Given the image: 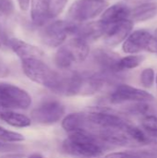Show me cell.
Wrapping results in <instances>:
<instances>
[{"label": "cell", "instance_id": "30bf717a", "mask_svg": "<svg viewBox=\"0 0 157 158\" xmlns=\"http://www.w3.org/2000/svg\"><path fill=\"white\" fill-rule=\"evenodd\" d=\"M109 101L113 105H122L125 103H150L154 101V96L143 89H139L128 84H119L111 93Z\"/></svg>", "mask_w": 157, "mask_h": 158}, {"label": "cell", "instance_id": "7a4b0ae2", "mask_svg": "<svg viewBox=\"0 0 157 158\" xmlns=\"http://www.w3.org/2000/svg\"><path fill=\"white\" fill-rule=\"evenodd\" d=\"M21 67L24 74L31 81L53 92L57 88L61 79V73L53 70L42 59L30 58L21 60Z\"/></svg>", "mask_w": 157, "mask_h": 158}, {"label": "cell", "instance_id": "9c48e42d", "mask_svg": "<svg viewBox=\"0 0 157 158\" xmlns=\"http://www.w3.org/2000/svg\"><path fill=\"white\" fill-rule=\"evenodd\" d=\"M65 115V106L57 100H46L35 107L31 113V120L42 125H52L60 121Z\"/></svg>", "mask_w": 157, "mask_h": 158}, {"label": "cell", "instance_id": "d4e9b609", "mask_svg": "<svg viewBox=\"0 0 157 158\" xmlns=\"http://www.w3.org/2000/svg\"><path fill=\"white\" fill-rule=\"evenodd\" d=\"M68 0H49L50 19L58 16L65 8Z\"/></svg>", "mask_w": 157, "mask_h": 158}, {"label": "cell", "instance_id": "277c9868", "mask_svg": "<svg viewBox=\"0 0 157 158\" xmlns=\"http://www.w3.org/2000/svg\"><path fill=\"white\" fill-rule=\"evenodd\" d=\"M107 6L105 0H77L68 9V21L77 23L93 19L103 13Z\"/></svg>", "mask_w": 157, "mask_h": 158}, {"label": "cell", "instance_id": "7402d4cb", "mask_svg": "<svg viewBox=\"0 0 157 158\" xmlns=\"http://www.w3.org/2000/svg\"><path fill=\"white\" fill-rule=\"evenodd\" d=\"M142 129L152 139L157 138V117L155 115H146L142 118Z\"/></svg>", "mask_w": 157, "mask_h": 158}, {"label": "cell", "instance_id": "5bb4252c", "mask_svg": "<svg viewBox=\"0 0 157 158\" xmlns=\"http://www.w3.org/2000/svg\"><path fill=\"white\" fill-rule=\"evenodd\" d=\"M6 45L9 46L12 49V51L21 60L30 59V58L42 59V57L43 56V53L41 49H39L38 47H36L32 44H30L26 42L19 40L17 38L11 37L8 40Z\"/></svg>", "mask_w": 157, "mask_h": 158}, {"label": "cell", "instance_id": "8992f818", "mask_svg": "<svg viewBox=\"0 0 157 158\" xmlns=\"http://www.w3.org/2000/svg\"><path fill=\"white\" fill-rule=\"evenodd\" d=\"M76 23L65 20H55L48 23L42 31L41 37L49 47H58L63 44L68 35H74Z\"/></svg>", "mask_w": 157, "mask_h": 158}, {"label": "cell", "instance_id": "7c38bea8", "mask_svg": "<svg viewBox=\"0 0 157 158\" xmlns=\"http://www.w3.org/2000/svg\"><path fill=\"white\" fill-rule=\"evenodd\" d=\"M93 58L95 64L100 68L101 72L111 75L119 73L118 69V63L120 59V56L118 54L100 48L93 52Z\"/></svg>", "mask_w": 157, "mask_h": 158}, {"label": "cell", "instance_id": "83f0119b", "mask_svg": "<svg viewBox=\"0 0 157 158\" xmlns=\"http://www.w3.org/2000/svg\"><path fill=\"white\" fill-rule=\"evenodd\" d=\"M9 74V69L8 67L0 60V78H5L6 76H8Z\"/></svg>", "mask_w": 157, "mask_h": 158}, {"label": "cell", "instance_id": "484cf974", "mask_svg": "<svg viewBox=\"0 0 157 158\" xmlns=\"http://www.w3.org/2000/svg\"><path fill=\"white\" fill-rule=\"evenodd\" d=\"M14 9L12 0H0V21L10 17L14 13Z\"/></svg>", "mask_w": 157, "mask_h": 158}, {"label": "cell", "instance_id": "ac0fdd59", "mask_svg": "<svg viewBox=\"0 0 157 158\" xmlns=\"http://www.w3.org/2000/svg\"><path fill=\"white\" fill-rule=\"evenodd\" d=\"M157 15V2H145L138 5L130 10V19L131 21H147Z\"/></svg>", "mask_w": 157, "mask_h": 158}, {"label": "cell", "instance_id": "4316f807", "mask_svg": "<svg viewBox=\"0 0 157 158\" xmlns=\"http://www.w3.org/2000/svg\"><path fill=\"white\" fill-rule=\"evenodd\" d=\"M102 158H143V151H124L110 153Z\"/></svg>", "mask_w": 157, "mask_h": 158}, {"label": "cell", "instance_id": "4dcf8cb0", "mask_svg": "<svg viewBox=\"0 0 157 158\" xmlns=\"http://www.w3.org/2000/svg\"><path fill=\"white\" fill-rule=\"evenodd\" d=\"M0 158H24V156L20 154H8V155L3 156Z\"/></svg>", "mask_w": 157, "mask_h": 158}, {"label": "cell", "instance_id": "ffe728a7", "mask_svg": "<svg viewBox=\"0 0 157 158\" xmlns=\"http://www.w3.org/2000/svg\"><path fill=\"white\" fill-rule=\"evenodd\" d=\"M124 132L131 139L135 144L139 145H149L154 143V139L149 137L146 132L140 127H137L130 123L124 130Z\"/></svg>", "mask_w": 157, "mask_h": 158}, {"label": "cell", "instance_id": "1f68e13d", "mask_svg": "<svg viewBox=\"0 0 157 158\" xmlns=\"http://www.w3.org/2000/svg\"><path fill=\"white\" fill-rule=\"evenodd\" d=\"M28 158H44L43 156H41L40 154H32Z\"/></svg>", "mask_w": 157, "mask_h": 158}, {"label": "cell", "instance_id": "6da1fadb", "mask_svg": "<svg viewBox=\"0 0 157 158\" xmlns=\"http://www.w3.org/2000/svg\"><path fill=\"white\" fill-rule=\"evenodd\" d=\"M108 148L96 135L88 131L69 133L62 143V150L66 154L81 158L101 157Z\"/></svg>", "mask_w": 157, "mask_h": 158}, {"label": "cell", "instance_id": "52a82bcc", "mask_svg": "<svg viewBox=\"0 0 157 158\" xmlns=\"http://www.w3.org/2000/svg\"><path fill=\"white\" fill-rule=\"evenodd\" d=\"M122 49L130 55H137L142 51L157 54V39L148 31L137 30L126 38Z\"/></svg>", "mask_w": 157, "mask_h": 158}, {"label": "cell", "instance_id": "f1b7e54d", "mask_svg": "<svg viewBox=\"0 0 157 158\" xmlns=\"http://www.w3.org/2000/svg\"><path fill=\"white\" fill-rule=\"evenodd\" d=\"M17 149V146L10 145L8 143H2L0 142V151H14Z\"/></svg>", "mask_w": 157, "mask_h": 158}, {"label": "cell", "instance_id": "8fae6325", "mask_svg": "<svg viewBox=\"0 0 157 158\" xmlns=\"http://www.w3.org/2000/svg\"><path fill=\"white\" fill-rule=\"evenodd\" d=\"M132 28L133 21L130 19H125L112 25H108V28L104 35L105 44L109 47L118 45L130 34Z\"/></svg>", "mask_w": 157, "mask_h": 158}, {"label": "cell", "instance_id": "ba28073f", "mask_svg": "<svg viewBox=\"0 0 157 158\" xmlns=\"http://www.w3.org/2000/svg\"><path fill=\"white\" fill-rule=\"evenodd\" d=\"M86 118L93 129H110L124 131L125 128L130 124L121 116L105 108L86 113Z\"/></svg>", "mask_w": 157, "mask_h": 158}, {"label": "cell", "instance_id": "3957f363", "mask_svg": "<svg viewBox=\"0 0 157 158\" xmlns=\"http://www.w3.org/2000/svg\"><path fill=\"white\" fill-rule=\"evenodd\" d=\"M89 54L88 43L79 37H74L60 45L55 56V63L60 69H69L74 64L83 62Z\"/></svg>", "mask_w": 157, "mask_h": 158}, {"label": "cell", "instance_id": "2e32d148", "mask_svg": "<svg viewBox=\"0 0 157 158\" xmlns=\"http://www.w3.org/2000/svg\"><path fill=\"white\" fill-rule=\"evenodd\" d=\"M61 125L68 134L77 131L90 132L91 130V124L86 118V113H71L62 119Z\"/></svg>", "mask_w": 157, "mask_h": 158}, {"label": "cell", "instance_id": "f546056e", "mask_svg": "<svg viewBox=\"0 0 157 158\" xmlns=\"http://www.w3.org/2000/svg\"><path fill=\"white\" fill-rule=\"evenodd\" d=\"M30 1L31 0H18V3H19L20 9L23 11H26L30 6Z\"/></svg>", "mask_w": 157, "mask_h": 158}, {"label": "cell", "instance_id": "d590c367", "mask_svg": "<svg viewBox=\"0 0 157 158\" xmlns=\"http://www.w3.org/2000/svg\"><path fill=\"white\" fill-rule=\"evenodd\" d=\"M0 46H1V42H0Z\"/></svg>", "mask_w": 157, "mask_h": 158}, {"label": "cell", "instance_id": "e0dca14e", "mask_svg": "<svg viewBox=\"0 0 157 158\" xmlns=\"http://www.w3.org/2000/svg\"><path fill=\"white\" fill-rule=\"evenodd\" d=\"M31 17L36 26L44 25L50 19L49 0H31Z\"/></svg>", "mask_w": 157, "mask_h": 158}, {"label": "cell", "instance_id": "4fadbf2b", "mask_svg": "<svg viewBox=\"0 0 157 158\" xmlns=\"http://www.w3.org/2000/svg\"><path fill=\"white\" fill-rule=\"evenodd\" d=\"M108 25L105 24L101 20L98 21H91L87 23H83L82 25L76 24V29L74 35L75 37H79L85 42H92L99 39L104 36Z\"/></svg>", "mask_w": 157, "mask_h": 158}, {"label": "cell", "instance_id": "9a60e30c", "mask_svg": "<svg viewBox=\"0 0 157 158\" xmlns=\"http://www.w3.org/2000/svg\"><path fill=\"white\" fill-rule=\"evenodd\" d=\"M130 10L131 8H130L127 4L119 2L106 7L103 12L100 20L106 25H112L125 19H130Z\"/></svg>", "mask_w": 157, "mask_h": 158}, {"label": "cell", "instance_id": "603a6c76", "mask_svg": "<svg viewBox=\"0 0 157 158\" xmlns=\"http://www.w3.org/2000/svg\"><path fill=\"white\" fill-rule=\"evenodd\" d=\"M23 141H24V137L22 134L0 127V142L8 143H19Z\"/></svg>", "mask_w": 157, "mask_h": 158}, {"label": "cell", "instance_id": "836d02e7", "mask_svg": "<svg viewBox=\"0 0 157 158\" xmlns=\"http://www.w3.org/2000/svg\"><path fill=\"white\" fill-rule=\"evenodd\" d=\"M154 36H155V37L157 39V28H156V30L155 31V35H154Z\"/></svg>", "mask_w": 157, "mask_h": 158}, {"label": "cell", "instance_id": "cb8c5ba5", "mask_svg": "<svg viewBox=\"0 0 157 158\" xmlns=\"http://www.w3.org/2000/svg\"><path fill=\"white\" fill-rule=\"evenodd\" d=\"M140 81L143 88L145 89L152 88L155 81V74L154 69L152 68L144 69L140 75Z\"/></svg>", "mask_w": 157, "mask_h": 158}, {"label": "cell", "instance_id": "d6a6232c", "mask_svg": "<svg viewBox=\"0 0 157 158\" xmlns=\"http://www.w3.org/2000/svg\"><path fill=\"white\" fill-rule=\"evenodd\" d=\"M127 1H130V2H133V3H145L147 2L148 0H127Z\"/></svg>", "mask_w": 157, "mask_h": 158}, {"label": "cell", "instance_id": "44dd1931", "mask_svg": "<svg viewBox=\"0 0 157 158\" xmlns=\"http://www.w3.org/2000/svg\"><path fill=\"white\" fill-rule=\"evenodd\" d=\"M144 59L145 56L143 55H130L124 57H120L118 63V69L119 72L128 69H133L138 68L144 61Z\"/></svg>", "mask_w": 157, "mask_h": 158}, {"label": "cell", "instance_id": "5b68a950", "mask_svg": "<svg viewBox=\"0 0 157 158\" xmlns=\"http://www.w3.org/2000/svg\"><path fill=\"white\" fill-rule=\"evenodd\" d=\"M31 105V95L23 89L0 82V107L3 109H27Z\"/></svg>", "mask_w": 157, "mask_h": 158}, {"label": "cell", "instance_id": "e575fe53", "mask_svg": "<svg viewBox=\"0 0 157 158\" xmlns=\"http://www.w3.org/2000/svg\"><path fill=\"white\" fill-rule=\"evenodd\" d=\"M155 84H156V88H157V74H156V76H155Z\"/></svg>", "mask_w": 157, "mask_h": 158}, {"label": "cell", "instance_id": "d6986e66", "mask_svg": "<svg viewBox=\"0 0 157 158\" xmlns=\"http://www.w3.org/2000/svg\"><path fill=\"white\" fill-rule=\"evenodd\" d=\"M0 119L15 128H26L31 124V119L29 117L9 109L0 111Z\"/></svg>", "mask_w": 157, "mask_h": 158}]
</instances>
